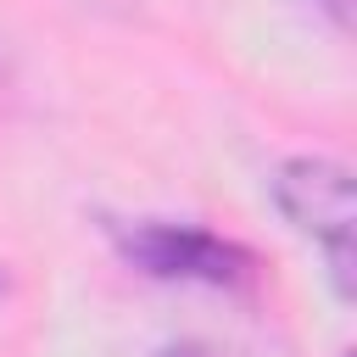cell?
I'll use <instances>...</instances> for the list:
<instances>
[{"label": "cell", "instance_id": "obj_1", "mask_svg": "<svg viewBox=\"0 0 357 357\" xmlns=\"http://www.w3.org/2000/svg\"><path fill=\"white\" fill-rule=\"evenodd\" d=\"M279 212L324 251L340 296H351V178L329 156H290L273 173Z\"/></svg>", "mask_w": 357, "mask_h": 357}, {"label": "cell", "instance_id": "obj_2", "mask_svg": "<svg viewBox=\"0 0 357 357\" xmlns=\"http://www.w3.org/2000/svg\"><path fill=\"white\" fill-rule=\"evenodd\" d=\"M123 251L156 273V279H206V284H234L251 273V257L206 229L190 223H139L123 234Z\"/></svg>", "mask_w": 357, "mask_h": 357}, {"label": "cell", "instance_id": "obj_3", "mask_svg": "<svg viewBox=\"0 0 357 357\" xmlns=\"http://www.w3.org/2000/svg\"><path fill=\"white\" fill-rule=\"evenodd\" d=\"M318 6H324L335 22H346V11H351V0H318Z\"/></svg>", "mask_w": 357, "mask_h": 357}]
</instances>
